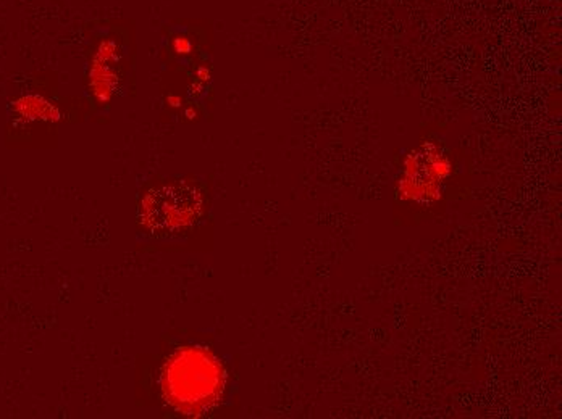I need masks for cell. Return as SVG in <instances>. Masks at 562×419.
I'll return each instance as SVG.
<instances>
[{
  "label": "cell",
  "instance_id": "6da1fadb",
  "mask_svg": "<svg viewBox=\"0 0 562 419\" xmlns=\"http://www.w3.org/2000/svg\"><path fill=\"white\" fill-rule=\"evenodd\" d=\"M225 373L219 358L200 347L175 351L162 373V390L169 404L183 415L197 416L220 400Z\"/></svg>",
  "mask_w": 562,
  "mask_h": 419
}]
</instances>
